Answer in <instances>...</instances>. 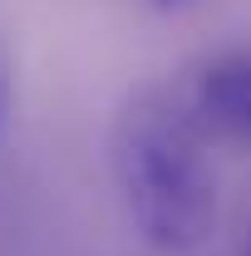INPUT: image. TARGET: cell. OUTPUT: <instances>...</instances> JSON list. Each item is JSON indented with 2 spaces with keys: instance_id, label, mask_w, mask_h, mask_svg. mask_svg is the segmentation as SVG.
Here are the masks:
<instances>
[{
  "instance_id": "6da1fadb",
  "label": "cell",
  "mask_w": 251,
  "mask_h": 256,
  "mask_svg": "<svg viewBox=\"0 0 251 256\" xmlns=\"http://www.w3.org/2000/svg\"><path fill=\"white\" fill-rule=\"evenodd\" d=\"M108 168L143 246L182 256L217 232V172L188 104H172L158 89L128 98L108 133Z\"/></svg>"
},
{
  "instance_id": "3957f363",
  "label": "cell",
  "mask_w": 251,
  "mask_h": 256,
  "mask_svg": "<svg viewBox=\"0 0 251 256\" xmlns=\"http://www.w3.org/2000/svg\"><path fill=\"white\" fill-rule=\"evenodd\" d=\"M10 98H15V89H10V60L0 50V138H5V124H10Z\"/></svg>"
},
{
  "instance_id": "5b68a950",
  "label": "cell",
  "mask_w": 251,
  "mask_h": 256,
  "mask_svg": "<svg viewBox=\"0 0 251 256\" xmlns=\"http://www.w3.org/2000/svg\"><path fill=\"white\" fill-rule=\"evenodd\" d=\"M242 256H251V222H246V242H242Z\"/></svg>"
},
{
  "instance_id": "7a4b0ae2",
  "label": "cell",
  "mask_w": 251,
  "mask_h": 256,
  "mask_svg": "<svg viewBox=\"0 0 251 256\" xmlns=\"http://www.w3.org/2000/svg\"><path fill=\"white\" fill-rule=\"evenodd\" d=\"M188 114L207 143L251 148V44H236L197 74Z\"/></svg>"
},
{
  "instance_id": "277c9868",
  "label": "cell",
  "mask_w": 251,
  "mask_h": 256,
  "mask_svg": "<svg viewBox=\"0 0 251 256\" xmlns=\"http://www.w3.org/2000/svg\"><path fill=\"white\" fill-rule=\"evenodd\" d=\"M182 5H192V0H153V10H182Z\"/></svg>"
}]
</instances>
